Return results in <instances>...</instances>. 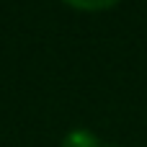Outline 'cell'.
Listing matches in <instances>:
<instances>
[{
    "label": "cell",
    "instance_id": "cell-1",
    "mask_svg": "<svg viewBox=\"0 0 147 147\" xmlns=\"http://www.w3.org/2000/svg\"><path fill=\"white\" fill-rule=\"evenodd\" d=\"M62 147H101L98 145V137L88 129H72L65 140H62Z\"/></svg>",
    "mask_w": 147,
    "mask_h": 147
},
{
    "label": "cell",
    "instance_id": "cell-2",
    "mask_svg": "<svg viewBox=\"0 0 147 147\" xmlns=\"http://www.w3.org/2000/svg\"><path fill=\"white\" fill-rule=\"evenodd\" d=\"M67 5H72V8H78V10H90V13H96V10H109V8H114L119 0H65Z\"/></svg>",
    "mask_w": 147,
    "mask_h": 147
}]
</instances>
